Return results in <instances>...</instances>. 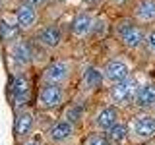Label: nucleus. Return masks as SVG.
Segmentation results:
<instances>
[{
	"label": "nucleus",
	"instance_id": "18",
	"mask_svg": "<svg viewBox=\"0 0 155 145\" xmlns=\"http://www.w3.org/2000/svg\"><path fill=\"white\" fill-rule=\"evenodd\" d=\"M19 27L18 25V21H16V18L14 19H0V37L4 39L6 43H10V41H16L18 39V35H19Z\"/></svg>",
	"mask_w": 155,
	"mask_h": 145
},
{
	"label": "nucleus",
	"instance_id": "6",
	"mask_svg": "<svg viewBox=\"0 0 155 145\" xmlns=\"http://www.w3.org/2000/svg\"><path fill=\"white\" fill-rule=\"evenodd\" d=\"M72 76V64L68 60H56L52 64H48L43 72V77L48 83H58V85H64Z\"/></svg>",
	"mask_w": 155,
	"mask_h": 145
},
{
	"label": "nucleus",
	"instance_id": "23",
	"mask_svg": "<svg viewBox=\"0 0 155 145\" xmlns=\"http://www.w3.org/2000/svg\"><path fill=\"white\" fill-rule=\"evenodd\" d=\"M25 2H29V4H33L35 8H39V6H45L48 0H25Z\"/></svg>",
	"mask_w": 155,
	"mask_h": 145
},
{
	"label": "nucleus",
	"instance_id": "21",
	"mask_svg": "<svg viewBox=\"0 0 155 145\" xmlns=\"http://www.w3.org/2000/svg\"><path fill=\"white\" fill-rule=\"evenodd\" d=\"M145 47H147V50L155 56V27L149 29V31H145Z\"/></svg>",
	"mask_w": 155,
	"mask_h": 145
},
{
	"label": "nucleus",
	"instance_id": "8",
	"mask_svg": "<svg viewBox=\"0 0 155 145\" xmlns=\"http://www.w3.org/2000/svg\"><path fill=\"white\" fill-rule=\"evenodd\" d=\"M35 130V114L31 110H19L14 120V135L16 139H27Z\"/></svg>",
	"mask_w": 155,
	"mask_h": 145
},
{
	"label": "nucleus",
	"instance_id": "5",
	"mask_svg": "<svg viewBox=\"0 0 155 145\" xmlns=\"http://www.w3.org/2000/svg\"><path fill=\"white\" fill-rule=\"evenodd\" d=\"M74 135H76V124L70 122V120H66V118L56 120V122L48 128V132H47L48 141L54 143V145H62V143L70 141Z\"/></svg>",
	"mask_w": 155,
	"mask_h": 145
},
{
	"label": "nucleus",
	"instance_id": "7",
	"mask_svg": "<svg viewBox=\"0 0 155 145\" xmlns=\"http://www.w3.org/2000/svg\"><path fill=\"white\" fill-rule=\"evenodd\" d=\"M116 122H120V110H118V106H116V105H105V106H101V108L95 112V116H93L95 128L101 130V132H109Z\"/></svg>",
	"mask_w": 155,
	"mask_h": 145
},
{
	"label": "nucleus",
	"instance_id": "24",
	"mask_svg": "<svg viewBox=\"0 0 155 145\" xmlns=\"http://www.w3.org/2000/svg\"><path fill=\"white\" fill-rule=\"evenodd\" d=\"M58 2H62V4H64V2H68V0H58Z\"/></svg>",
	"mask_w": 155,
	"mask_h": 145
},
{
	"label": "nucleus",
	"instance_id": "10",
	"mask_svg": "<svg viewBox=\"0 0 155 145\" xmlns=\"http://www.w3.org/2000/svg\"><path fill=\"white\" fill-rule=\"evenodd\" d=\"M29 93H31V81L25 74H18L12 81V99L16 106H23L29 101Z\"/></svg>",
	"mask_w": 155,
	"mask_h": 145
},
{
	"label": "nucleus",
	"instance_id": "17",
	"mask_svg": "<svg viewBox=\"0 0 155 145\" xmlns=\"http://www.w3.org/2000/svg\"><path fill=\"white\" fill-rule=\"evenodd\" d=\"M134 105L138 108H153L155 106V83H143L138 87Z\"/></svg>",
	"mask_w": 155,
	"mask_h": 145
},
{
	"label": "nucleus",
	"instance_id": "16",
	"mask_svg": "<svg viewBox=\"0 0 155 145\" xmlns=\"http://www.w3.org/2000/svg\"><path fill=\"white\" fill-rule=\"evenodd\" d=\"M81 83L87 91H97L101 89L105 83V74L101 68L97 66H87L84 70V76H81Z\"/></svg>",
	"mask_w": 155,
	"mask_h": 145
},
{
	"label": "nucleus",
	"instance_id": "20",
	"mask_svg": "<svg viewBox=\"0 0 155 145\" xmlns=\"http://www.w3.org/2000/svg\"><path fill=\"white\" fill-rule=\"evenodd\" d=\"M85 145H113V141L103 134H91L85 139Z\"/></svg>",
	"mask_w": 155,
	"mask_h": 145
},
{
	"label": "nucleus",
	"instance_id": "26",
	"mask_svg": "<svg viewBox=\"0 0 155 145\" xmlns=\"http://www.w3.org/2000/svg\"><path fill=\"white\" fill-rule=\"evenodd\" d=\"M153 108H155V106H153Z\"/></svg>",
	"mask_w": 155,
	"mask_h": 145
},
{
	"label": "nucleus",
	"instance_id": "9",
	"mask_svg": "<svg viewBox=\"0 0 155 145\" xmlns=\"http://www.w3.org/2000/svg\"><path fill=\"white\" fill-rule=\"evenodd\" d=\"M103 74H105V81H109L113 85V83H118V81L130 77V66H128V62L114 58V60H109L103 66Z\"/></svg>",
	"mask_w": 155,
	"mask_h": 145
},
{
	"label": "nucleus",
	"instance_id": "12",
	"mask_svg": "<svg viewBox=\"0 0 155 145\" xmlns=\"http://www.w3.org/2000/svg\"><path fill=\"white\" fill-rule=\"evenodd\" d=\"M37 43L45 48H58L62 43V31L58 25H45L37 31Z\"/></svg>",
	"mask_w": 155,
	"mask_h": 145
},
{
	"label": "nucleus",
	"instance_id": "25",
	"mask_svg": "<svg viewBox=\"0 0 155 145\" xmlns=\"http://www.w3.org/2000/svg\"><path fill=\"white\" fill-rule=\"evenodd\" d=\"M25 145H37V143H33V141H31V143H25Z\"/></svg>",
	"mask_w": 155,
	"mask_h": 145
},
{
	"label": "nucleus",
	"instance_id": "11",
	"mask_svg": "<svg viewBox=\"0 0 155 145\" xmlns=\"http://www.w3.org/2000/svg\"><path fill=\"white\" fill-rule=\"evenodd\" d=\"M93 25H95V18L89 12H78L74 19H72V33L78 39H85L93 33Z\"/></svg>",
	"mask_w": 155,
	"mask_h": 145
},
{
	"label": "nucleus",
	"instance_id": "4",
	"mask_svg": "<svg viewBox=\"0 0 155 145\" xmlns=\"http://www.w3.org/2000/svg\"><path fill=\"white\" fill-rule=\"evenodd\" d=\"M62 103H64V89L62 85L58 83H47L39 89V95H37V105L41 106L43 110H52V108H58Z\"/></svg>",
	"mask_w": 155,
	"mask_h": 145
},
{
	"label": "nucleus",
	"instance_id": "15",
	"mask_svg": "<svg viewBox=\"0 0 155 145\" xmlns=\"http://www.w3.org/2000/svg\"><path fill=\"white\" fill-rule=\"evenodd\" d=\"M33 60V48L27 41H18L12 47V62L19 68H25Z\"/></svg>",
	"mask_w": 155,
	"mask_h": 145
},
{
	"label": "nucleus",
	"instance_id": "14",
	"mask_svg": "<svg viewBox=\"0 0 155 145\" xmlns=\"http://www.w3.org/2000/svg\"><path fill=\"white\" fill-rule=\"evenodd\" d=\"M134 18L138 23H155V0H138L134 6Z\"/></svg>",
	"mask_w": 155,
	"mask_h": 145
},
{
	"label": "nucleus",
	"instance_id": "22",
	"mask_svg": "<svg viewBox=\"0 0 155 145\" xmlns=\"http://www.w3.org/2000/svg\"><path fill=\"white\" fill-rule=\"evenodd\" d=\"M103 0H84V6L85 8H97Z\"/></svg>",
	"mask_w": 155,
	"mask_h": 145
},
{
	"label": "nucleus",
	"instance_id": "13",
	"mask_svg": "<svg viewBox=\"0 0 155 145\" xmlns=\"http://www.w3.org/2000/svg\"><path fill=\"white\" fill-rule=\"evenodd\" d=\"M16 21L21 29H33L39 21V14L37 8L29 2H21L16 10Z\"/></svg>",
	"mask_w": 155,
	"mask_h": 145
},
{
	"label": "nucleus",
	"instance_id": "1",
	"mask_svg": "<svg viewBox=\"0 0 155 145\" xmlns=\"http://www.w3.org/2000/svg\"><path fill=\"white\" fill-rule=\"evenodd\" d=\"M116 37L130 50H138L142 45H145V31L130 19H124L116 25Z\"/></svg>",
	"mask_w": 155,
	"mask_h": 145
},
{
	"label": "nucleus",
	"instance_id": "3",
	"mask_svg": "<svg viewBox=\"0 0 155 145\" xmlns=\"http://www.w3.org/2000/svg\"><path fill=\"white\" fill-rule=\"evenodd\" d=\"M130 137L138 143L153 139L155 137V116L147 112L134 116L132 122H130Z\"/></svg>",
	"mask_w": 155,
	"mask_h": 145
},
{
	"label": "nucleus",
	"instance_id": "2",
	"mask_svg": "<svg viewBox=\"0 0 155 145\" xmlns=\"http://www.w3.org/2000/svg\"><path fill=\"white\" fill-rule=\"evenodd\" d=\"M138 87H140L138 81L132 76L122 79V81H118V83H113V87H110V101H113V105H116L118 108L130 106L136 99Z\"/></svg>",
	"mask_w": 155,
	"mask_h": 145
},
{
	"label": "nucleus",
	"instance_id": "19",
	"mask_svg": "<svg viewBox=\"0 0 155 145\" xmlns=\"http://www.w3.org/2000/svg\"><path fill=\"white\" fill-rule=\"evenodd\" d=\"M107 137L113 143H124L126 139L130 137V126L124 124V122H116L113 128L107 132Z\"/></svg>",
	"mask_w": 155,
	"mask_h": 145
}]
</instances>
